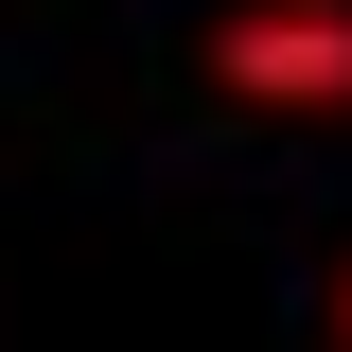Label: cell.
<instances>
[{
  "instance_id": "1",
  "label": "cell",
  "mask_w": 352,
  "mask_h": 352,
  "mask_svg": "<svg viewBox=\"0 0 352 352\" xmlns=\"http://www.w3.org/2000/svg\"><path fill=\"white\" fill-rule=\"evenodd\" d=\"M229 71H247V88H352V18H247Z\"/></svg>"
}]
</instances>
